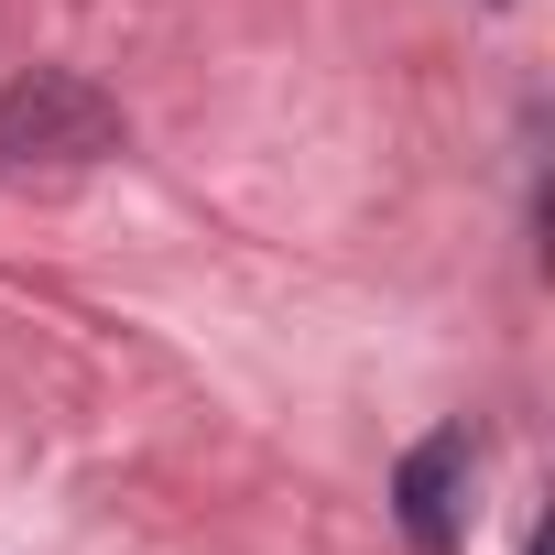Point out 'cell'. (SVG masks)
Returning a JSON list of instances; mask_svg holds the SVG:
<instances>
[{
  "label": "cell",
  "mask_w": 555,
  "mask_h": 555,
  "mask_svg": "<svg viewBox=\"0 0 555 555\" xmlns=\"http://www.w3.org/2000/svg\"><path fill=\"white\" fill-rule=\"evenodd\" d=\"M120 153V109L77 77V66H34L23 88H0V175H66V164H99Z\"/></svg>",
  "instance_id": "1"
},
{
  "label": "cell",
  "mask_w": 555,
  "mask_h": 555,
  "mask_svg": "<svg viewBox=\"0 0 555 555\" xmlns=\"http://www.w3.org/2000/svg\"><path fill=\"white\" fill-rule=\"evenodd\" d=\"M468 468H479V436H468V425H436L425 447H403L392 512H403V544H414V555H457V533H468V512H457Z\"/></svg>",
  "instance_id": "2"
}]
</instances>
